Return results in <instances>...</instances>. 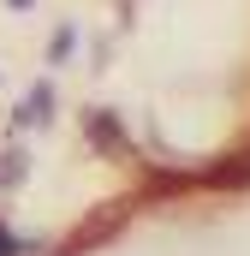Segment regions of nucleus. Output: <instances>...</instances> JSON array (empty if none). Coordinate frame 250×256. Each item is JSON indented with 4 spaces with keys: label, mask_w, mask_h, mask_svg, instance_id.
Masks as SVG:
<instances>
[{
    "label": "nucleus",
    "mask_w": 250,
    "mask_h": 256,
    "mask_svg": "<svg viewBox=\"0 0 250 256\" xmlns=\"http://www.w3.org/2000/svg\"><path fill=\"white\" fill-rule=\"evenodd\" d=\"M48 108H54V90L42 84V90H30V102H24V114H18V126H30V120L42 126V120H48Z\"/></svg>",
    "instance_id": "f257e3e1"
},
{
    "label": "nucleus",
    "mask_w": 250,
    "mask_h": 256,
    "mask_svg": "<svg viewBox=\"0 0 250 256\" xmlns=\"http://www.w3.org/2000/svg\"><path fill=\"white\" fill-rule=\"evenodd\" d=\"M0 256H24V244L12 238V226H6V220H0Z\"/></svg>",
    "instance_id": "f03ea898"
}]
</instances>
